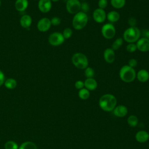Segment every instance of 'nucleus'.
Returning <instances> with one entry per match:
<instances>
[{
	"label": "nucleus",
	"mask_w": 149,
	"mask_h": 149,
	"mask_svg": "<svg viewBox=\"0 0 149 149\" xmlns=\"http://www.w3.org/2000/svg\"><path fill=\"white\" fill-rule=\"evenodd\" d=\"M5 80V74L3 72L0 70V87L4 84Z\"/></svg>",
	"instance_id": "obj_37"
},
{
	"label": "nucleus",
	"mask_w": 149,
	"mask_h": 149,
	"mask_svg": "<svg viewBox=\"0 0 149 149\" xmlns=\"http://www.w3.org/2000/svg\"><path fill=\"white\" fill-rule=\"evenodd\" d=\"M51 27V20L47 17H42L40 19L37 24V29L40 32H46L49 30Z\"/></svg>",
	"instance_id": "obj_9"
},
{
	"label": "nucleus",
	"mask_w": 149,
	"mask_h": 149,
	"mask_svg": "<svg viewBox=\"0 0 149 149\" xmlns=\"http://www.w3.org/2000/svg\"><path fill=\"white\" fill-rule=\"evenodd\" d=\"M5 149H18L19 147L17 144L12 140L8 141L4 145Z\"/></svg>",
	"instance_id": "obj_27"
},
{
	"label": "nucleus",
	"mask_w": 149,
	"mask_h": 149,
	"mask_svg": "<svg viewBox=\"0 0 149 149\" xmlns=\"http://www.w3.org/2000/svg\"><path fill=\"white\" fill-rule=\"evenodd\" d=\"M126 49L129 52H134L137 49L136 44L135 43H128V44L126 45Z\"/></svg>",
	"instance_id": "obj_30"
},
{
	"label": "nucleus",
	"mask_w": 149,
	"mask_h": 149,
	"mask_svg": "<svg viewBox=\"0 0 149 149\" xmlns=\"http://www.w3.org/2000/svg\"><path fill=\"white\" fill-rule=\"evenodd\" d=\"M140 36L141 31L137 27H129L124 31L123 39L127 43H134L140 38Z\"/></svg>",
	"instance_id": "obj_3"
},
{
	"label": "nucleus",
	"mask_w": 149,
	"mask_h": 149,
	"mask_svg": "<svg viewBox=\"0 0 149 149\" xmlns=\"http://www.w3.org/2000/svg\"><path fill=\"white\" fill-rule=\"evenodd\" d=\"M32 23V18L29 15H23L20 19V26L24 29H28Z\"/></svg>",
	"instance_id": "obj_17"
},
{
	"label": "nucleus",
	"mask_w": 149,
	"mask_h": 149,
	"mask_svg": "<svg viewBox=\"0 0 149 149\" xmlns=\"http://www.w3.org/2000/svg\"><path fill=\"white\" fill-rule=\"evenodd\" d=\"M62 34L65 39H68L72 37L73 34V31L70 28L67 27L63 30Z\"/></svg>",
	"instance_id": "obj_29"
},
{
	"label": "nucleus",
	"mask_w": 149,
	"mask_h": 149,
	"mask_svg": "<svg viewBox=\"0 0 149 149\" xmlns=\"http://www.w3.org/2000/svg\"><path fill=\"white\" fill-rule=\"evenodd\" d=\"M1 1L0 0V7H1Z\"/></svg>",
	"instance_id": "obj_40"
},
{
	"label": "nucleus",
	"mask_w": 149,
	"mask_h": 149,
	"mask_svg": "<svg viewBox=\"0 0 149 149\" xmlns=\"http://www.w3.org/2000/svg\"><path fill=\"white\" fill-rule=\"evenodd\" d=\"M79 1H86V0H79Z\"/></svg>",
	"instance_id": "obj_41"
},
{
	"label": "nucleus",
	"mask_w": 149,
	"mask_h": 149,
	"mask_svg": "<svg viewBox=\"0 0 149 149\" xmlns=\"http://www.w3.org/2000/svg\"><path fill=\"white\" fill-rule=\"evenodd\" d=\"M137 80L141 83H145L149 79V72L146 69H140L136 73Z\"/></svg>",
	"instance_id": "obj_15"
},
{
	"label": "nucleus",
	"mask_w": 149,
	"mask_h": 149,
	"mask_svg": "<svg viewBox=\"0 0 149 149\" xmlns=\"http://www.w3.org/2000/svg\"><path fill=\"white\" fill-rule=\"evenodd\" d=\"M88 21V17L86 13L81 11L74 14L72 19L73 27L77 30H80L84 28Z\"/></svg>",
	"instance_id": "obj_4"
},
{
	"label": "nucleus",
	"mask_w": 149,
	"mask_h": 149,
	"mask_svg": "<svg viewBox=\"0 0 149 149\" xmlns=\"http://www.w3.org/2000/svg\"><path fill=\"white\" fill-rule=\"evenodd\" d=\"M74 87L76 88H77L78 90H80V89L84 88V81H83L81 80H77L74 83Z\"/></svg>",
	"instance_id": "obj_35"
},
{
	"label": "nucleus",
	"mask_w": 149,
	"mask_h": 149,
	"mask_svg": "<svg viewBox=\"0 0 149 149\" xmlns=\"http://www.w3.org/2000/svg\"><path fill=\"white\" fill-rule=\"evenodd\" d=\"M84 87L89 91H93L97 87V82L93 77L87 78L84 81Z\"/></svg>",
	"instance_id": "obj_16"
},
{
	"label": "nucleus",
	"mask_w": 149,
	"mask_h": 149,
	"mask_svg": "<svg viewBox=\"0 0 149 149\" xmlns=\"http://www.w3.org/2000/svg\"><path fill=\"white\" fill-rule=\"evenodd\" d=\"M84 70V76L87 78H93L95 75L94 70L91 67H87Z\"/></svg>",
	"instance_id": "obj_28"
},
{
	"label": "nucleus",
	"mask_w": 149,
	"mask_h": 149,
	"mask_svg": "<svg viewBox=\"0 0 149 149\" xmlns=\"http://www.w3.org/2000/svg\"><path fill=\"white\" fill-rule=\"evenodd\" d=\"M107 19L109 23H115L120 19V14L115 10H111L107 14Z\"/></svg>",
	"instance_id": "obj_20"
},
{
	"label": "nucleus",
	"mask_w": 149,
	"mask_h": 149,
	"mask_svg": "<svg viewBox=\"0 0 149 149\" xmlns=\"http://www.w3.org/2000/svg\"><path fill=\"white\" fill-rule=\"evenodd\" d=\"M103 56L107 63H112L114 62L115 59V51H113L111 48H107L104 51Z\"/></svg>",
	"instance_id": "obj_13"
},
{
	"label": "nucleus",
	"mask_w": 149,
	"mask_h": 149,
	"mask_svg": "<svg viewBox=\"0 0 149 149\" xmlns=\"http://www.w3.org/2000/svg\"><path fill=\"white\" fill-rule=\"evenodd\" d=\"M136 140L139 143H144L149 139V134L144 130H140L136 133Z\"/></svg>",
	"instance_id": "obj_19"
},
{
	"label": "nucleus",
	"mask_w": 149,
	"mask_h": 149,
	"mask_svg": "<svg viewBox=\"0 0 149 149\" xmlns=\"http://www.w3.org/2000/svg\"><path fill=\"white\" fill-rule=\"evenodd\" d=\"M6 88L8 89H13L17 86V81L15 79L9 78L5 80L4 84Z\"/></svg>",
	"instance_id": "obj_21"
},
{
	"label": "nucleus",
	"mask_w": 149,
	"mask_h": 149,
	"mask_svg": "<svg viewBox=\"0 0 149 149\" xmlns=\"http://www.w3.org/2000/svg\"><path fill=\"white\" fill-rule=\"evenodd\" d=\"M89 10H90V6H89V4L87 2L84 1L82 3H81L80 11L86 13Z\"/></svg>",
	"instance_id": "obj_31"
},
{
	"label": "nucleus",
	"mask_w": 149,
	"mask_h": 149,
	"mask_svg": "<svg viewBox=\"0 0 149 149\" xmlns=\"http://www.w3.org/2000/svg\"><path fill=\"white\" fill-rule=\"evenodd\" d=\"M72 62L79 69H85L88 66L87 57L81 52L74 53L72 56Z\"/></svg>",
	"instance_id": "obj_5"
},
{
	"label": "nucleus",
	"mask_w": 149,
	"mask_h": 149,
	"mask_svg": "<svg viewBox=\"0 0 149 149\" xmlns=\"http://www.w3.org/2000/svg\"><path fill=\"white\" fill-rule=\"evenodd\" d=\"M28 0H16L15 3V9L19 12L24 11L28 7Z\"/></svg>",
	"instance_id": "obj_18"
},
{
	"label": "nucleus",
	"mask_w": 149,
	"mask_h": 149,
	"mask_svg": "<svg viewBox=\"0 0 149 149\" xmlns=\"http://www.w3.org/2000/svg\"><path fill=\"white\" fill-rule=\"evenodd\" d=\"M127 23H128V24H129L130 27H134V26H136L137 20H136V19L134 17H130V18L128 19Z\"/></svg>",
	"instance_id": "obj_36"
},
{
	"label": "nucleus",
	"mask_w": 149,
	"mask_h": 149,
	"mask_svg": "<svg viewBox=\"0 0 149 149\" xmlns=\"http://www.w3.org/2000/svg\"><path fill=\"white\" fill-rule=\"evenodd\" d=\"M127 123L131 127H135L138 123V118L135 115H130L127 118Z\"/></svg>",
	"instance_id": "obj_26"
},
{
	"label": "nucleus",
	"mask_w": 149,
	"mask_h": 149,
	"mask_svg": "<svg viewBox=\"0 0 149 149\" xmlns=\"http://www.w3.org/2000/svg\"><path fill=\"white\" fill-rule=\"evenodd\" d=\"M111 4L115 9H122L126 4V0H111Z\"/></svg>",
	"instance_id": "obj_22"
},
{
	"label": "nucleus",
	"mask_w": 149,
	"mask_h": 149,
	"mask_svg": "<svg viewBox=\"0 0 149 149\" xmlns=\"http://www.w3.org/2000/svg\"><path fill=\"white\" fill-rule=\"evenodd\" d=\"M98 8L105 9L108 6V1L107 0H98Z\"/></svg>",
	"instance_id": "obj_33"
},
{
	"label": "nucleus",
	"mask_w": 149,
	"mask_h": 149,
	"mask_svg": "<svg viewBox=\"0 0 149 149\" xmlns=\"http://www.w3.org/2000/svg\"><path fill=\"white\" fill-rule=\"evenodd\" d=\"M81 2L79 0H67L66 9L70 14H76L80 11Z\"/></svg>",
	"instance_id": "obj_8"
},
{
	"label": "nucleus",
	"mask_w": 149,
	"mask_h": 149,
	"mask_svg": "<svg viewBox=\"0 0 149 149\" xmlns=\"http://www.w3.org/2000/svg\"><path fill=\"white\" fill-rule=\"evenodd\" d=\"M50 20H51V25L54 26H57L59 25L61 23V19L57 16H54Z\"/></svg>",
	"instance_id": "obj_32"
},
{
	"label": "nucleus",
	"mask_w": 149,
	"mask_h": 149,
	"mask_svg": "<svg viewBox=\"0 0 149 149\" xmlns=\"http://www.w3.org/2000/svg\"><path fill=\"white\" fill-rule=\"evenodd\" d=\"M113 113L116 116L122 118L127 115V108L125 105H120L115 107L113 110Z\"/></svg>",
	"instance_id": "obj_14"
},
{
	"label": "nucleus",
	"mask_w": 149,
	"mask_h": 149,
	"mask_svg": "<svg viewBox=\"0 0 149 149\" xmlns=\"http://www.w3.org/2000/svg\"><path fill=\"white\" fill-rule=\"evenodd\" d=\"M137 49L143 52L149 51V40L146 37H141L136 41Z\"/></svg>",
	"instance_id": "obj_11"
},
{
	"label": "nucleus",
	"mask_w": 149,
	"mask_h": 149,
	"mask_svg": "<svg viewBox=\"0 0 149 149\" xmlns=\"http://www.w3.org/2000/svg\"><path fill=\"white\" fill-rule=\"evenodd\" d=\"M38 8L42 13H48L51 9L52 2L51 0H39L38 2Z\"/></svg>",
	"instance_id": "obj_12"
},
{
	"label": "nucleus",
	"mask_w": 149,
	"mask_h": 149,
	"mask_svg": "<svg viewBox=\"0 0 149 149\" xmlns=\"http://www.w3.org/2000/svg\"><path fill=\"white\" fill-rule=\"evenodd\" d=\"M79 97L81 100H87L90 97V91L86 88H83L79 91Z\"/></svg>",
	"instance_id": "obj_25"
},
{
	"label": "nucleus",
	"mask_w": 149,
	"mask_h": 149,
	"mask_svg": "<svg viewBox=\"0 0 149 149\" xmlns=\"http://www.w3.org/2000/svg\"><path fill=\"white\" fill-rule=\"evenodd\" d=\"M102 36L106 39L109 40L114 37L116 34V29L113 24L111 23L104 24L101 27Z\"/></svg>",
	"instance_id": "obj_6"
},
{
	"label": "nucleus",
	"mask_w": 149,
	"mask_h": 149,
	"mask_svg": "<svg viewBox=\"0 0 149 149\" xmlns=\"http://www.w3.org/2000/svg\"><path fill=\"white\" fill-rule=\"evenodd\" d=\"M137 61L134 58H131L128 61V65L130 67L134 68L137 65Z\"/></svg>",
	"instance_id": "obj_34"
},
{
	"label": "nucleus",
	"mask_w": 149,
	"mask_h": 149,
	"mask_svg": "<svg viewBox=\"0 0 149 149\" xmlns=\"http://www.w3.org/2000/svg\"><path fill=\"white\" fill-rule=\"evenodd\" d=\"M18 149H37V147L31 141H25L19 146Z\"/></svg>",
	"instance_id": "obj_23"
},
{
	"label": "nucleus",
	"mask_w": 149,
	"mask_h": 149,
	"mask_svg": "<svg viewBox=\"0 0 149 149\" xmlns=\"http://www.w3.org/2000/svg\"><path fill=\"white\" fill-rule=\"evenodd\" d=\"M93 18L94 20L98 23H102L107 19V14L104 9L100 8L95 9L93 13Z\"/></svg>",
	"instance_id": "obj_10"
},
{
	"label": "nucleus",
	"mask_w": 149,
	"mask_h": 149,
	"mask_svg": "<svg viewBox=\"0 0 149 149\" xmlns=\"http://www.w3.org/2000/svg\"><path fill=\"white\" fill-rule=\"evenodd\" d=\"M123 39L121 37H119L117 38L112 43V46H111V48L113 50H118L119 48H120V47L123 44Z\"/></svg>",
	"instance_id": "obj_24"
},
{
	"label": "nucleus",
	"mask_w": 149,
	"mask_h": 149,
	"mask_svg": "<svg viewBox=\"0 0 149 149\" xmlns=\"http://www.w3.org/2000/svg\"><path fill=\"white\" fill-rule=\"evenodd\" d=\"M65 39L63 36L62 33L60 32H54L52 33L48 37V42L50 45L52 46H59L62 45Z\"/></svg>",
	"instance_id": "obj_7"
},
{
	"label": "nucleus",
	"mask_w": 149,
	"mask_h": 149,
	"mask_svg": "<svg viewBox=\"0 0 149 149\" xmlns=\"http://www.w3.org/2000/svg\"><path fill=\"white\" fill-rule=\"evenodd\" d=\"M38 1H39V0H38Z\"/></svg>",
	"instance_id": "obj_42"
},
{
	"label": "nucleus",
	"mask_w": 149,
	"mask_h": 149,
	"mask_svg": "<svg viewBox=\"0 0 149 149\" xmlns=\"http://www.w3.org/2000/svg\"><path fill=\"white\" fill-rule=\"evenodd\" d=\"M144 37H146V38L149 40V30H147L144 31V33H143Z\"/></svg>",
	"instance_id": "obj_38"
},
{
	"label": "nucleus",
	"mask_w": 149,
	"mask_h": 149,
	"mask_svg": "<svg viewBox=\"0 0 149 149\" xmlns=\"http://www.w3.org/2000/svg\"><path fill=\"white\" fill-rule=\"evenodd\" d=\"M51 2H57V1H58L59 0H51Z\"/></svg>",
	"instance_id": "obj_39"
},
{
	"label": "nucleus",
	"mask_w": 149,
	"mask_h": 149,
	"mask_svg": "<svg viewBox=\"0 0 149 149\" xmlns=\"http://www.w3.org/2000/svg\"><path fill=\"white\" fill-rule=\"evenodd\" d=\"M116 98L111 94H105L101 97L99 100V106L104 111H112L116 105Z\"/></svg>",
	"instance_id": "obj_1"
},
{
	"label": "nucleus",
	"mask_w": 149,
	"mask_h": 149,
	"mask_svg": "<svg viewBox=\"0 0 149 149\" xmlns=\"http://www.w3.org/2000/svg\"><path fill=\"white\" fill-rule=\"evenodd\" d=\"M119 75L121 80L125 83H131L136 77V72L134 68L126 65L121 67L119 70Z\"/></svg>",
	"instance_id": "obj_2"
}]
</instances>
